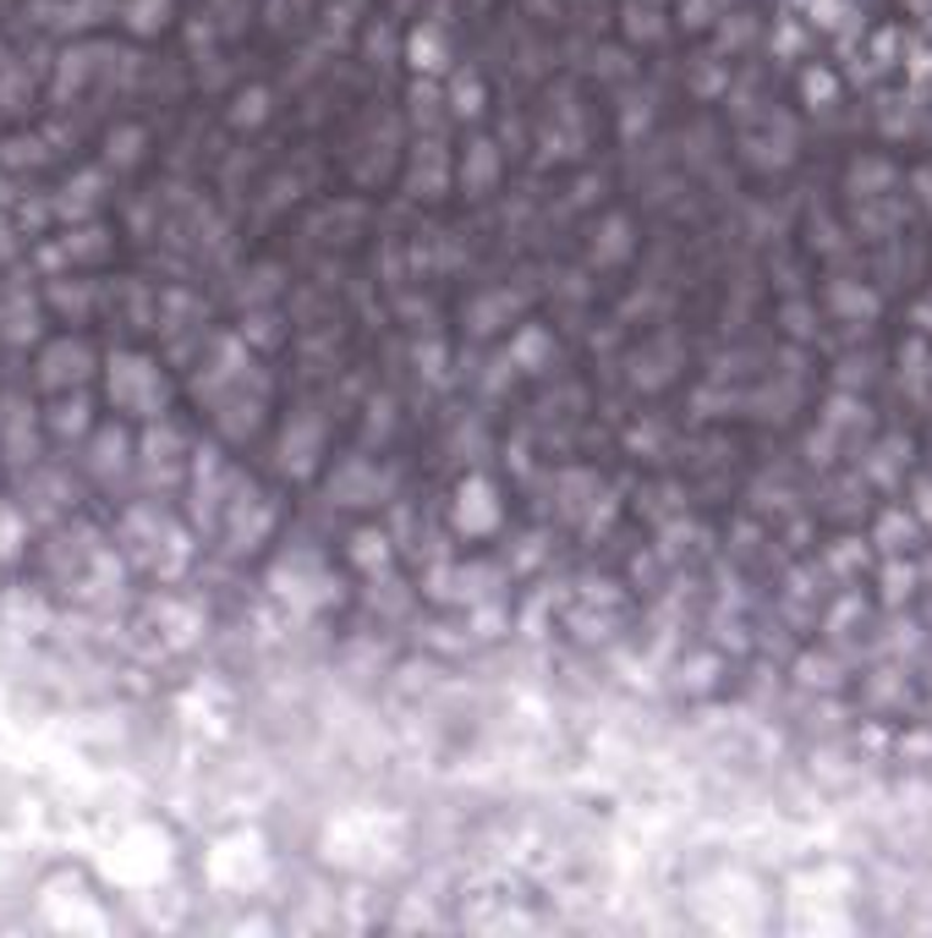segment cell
Segmentation results:
<instances>
[{
  "label": "cell",
  "instance_id": "6da1fadb",
  "mask_svg": "<svg viewBox=\"0 0 932 938\" xmlns=\"http://www.w3.org/2000/svg\"><path fill=\"white\" fill-rule=\"evenodd\" d=\"M110 401L127 417H160L165 412V373L149 357H116L110 362Z\"/></svg>",
  "mask_w": 932,
  "mask_h": 938
},
{
  "label": "cell",
  "instance_id": "7a4b0ae2",
  "mask_svg": "<svg viewBox=\"0 0 932 938\" xmlns=\"http://www.w3.org/2000/svg\"><path fill=\"white\" fill-rule=\"evenodd\" d=\"M455 528H461V533H473V539H484V533H494V528H500V500H494V484H489V478H466V484H461Z\"/></svg>",
  "mask_w": 932,
  "mask_h": 938
},
{
  "label": "cell",
  "instance_id": "3957f363",
  "mask_svg": "<svg viewBox=\"0 0 932 938\" xmlns=\"http://www.w3.org/2000/svg\"><path fill=\"white\" fill-rule=\"evenodd\" d=\"M89 368H94V351H89L83 340H56V346L45 351L39 379H45L50 390H67V384H83V379H89Z\"/></svg>",
  "mask_w": 932,
  "mask_h": 938
},
{
  "label": "cell",
  "instance_id": "277c9868",
  "mask_svg": "<svg viewBox=\"0 0 932 938\" xmlns=\"http://www.w3.org/2000/svg\"><path fill=\"white\" fill-rule=\"evenodd\" d=\"M505 357H511V368H522V373H538V368L555 357V340H549V329H544V324H522V329L511 335Z\"/></svg>",
  "mask_w": 932,
  "mask_h": 938
},
{
  "label": "cell",
  "instance_id": "5b68a950",
  "mask_svg": "<svg viewBox=\"0 0 932 938\" xmlns=\"http://www.w3.org/2000/svg\"><path fill=\"white\" fill-rule=\"evenodd\" d=\"M89 466H94V473H121V466H127V455H132V444H127V433L121 428H100L94 433V444H89Z\"/></svg>",
  "mask_w": 932,
  "mask_h": 938
},
{
  "label": "cell",
  "instance_id": "8992f818",
  "mask_svg": "<svg viewBox=\"0 0 932 938\" xmlns=\"http://www.w3.org/2000/svg\"><path fill=\"white\" fill-rule=\"evenodd\" d=\"M171 23V0H132L127 7V28L132 34H160Z\"/></svg>",
  "mask_w": 932,
  "mask_h": 938
},
{
  "label": "cell",
  "instance_id": "52a82bcc",
  "mask_svg": "<svg viewBox=\"0 0 932 938\" xmlns=\"http://www.w3.org/2000/svg\"><path fill=\"white\" fill-rule=\"evenodd\" d=\"M631 253V225L615 215V220H604V242H593V258L598 264H620Z\"/></svg>",
  "mask_w": 932,
  "mask_h": 938
},
{
  "label": "cell",
  "instance_id": "ba28073f",
  "mask_svg": "<svg viewBox=\"0 0 932 938\" xmlns=\"http://www.w3.org/2000/svg\"><path fill=\"white\" fill-rule=\"evenodd\" d=\"M50 428L56 433H89V401L78 395V401H56V412H50Z\"/></svg>",
  "mask_w": 932,
  "mask_h": 938
},
{
  "label": "cell",
  "instance_id": "9c48e42d",
  "mask_svg": "<svg viewBox=\"0 0 932 938\" xmlns=\"http://www.w3.org/2000/svg\"><path fill=\"white\" fill-rule=\"evenodd\" d=\"M18 544H23V522H18V511L0 506V560L18 555Z\"/></svg>",
  "mask_w": 932,
  "mask_h": 938
},
{
  "label": "cell",
  "instance_id": "30bf717a",
  "mask_svg": "<svg viewBox=\"0 0 932 938\" xmlns=\"http://www.w3.org/2000/svg\"><path fill=\"white\" fill-rule=\"evenodd\" d=\"M478 154H473V176H461V182H473V187H484L489 176H494V154H489V143H473Z\"/></svg>",
  "mask_w": 932,
  "mask_h": 938
},
{
  "label": "cell",
  "instance_id": "8fae6325",
  "mask_svg": "<svg viewBox=\"0 0 932 938\" xmlns=\"http://www.w3.org/2000/svg\"><path fill=\"white\" fill-rule=\"evenodd\" d=\"M357 560L362 566H373V560L384 566V533H357Z\"/></svg>",
  "mask_w": 932,
  "mask_h": 938
}]
</instances>
